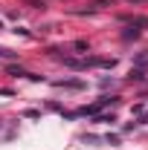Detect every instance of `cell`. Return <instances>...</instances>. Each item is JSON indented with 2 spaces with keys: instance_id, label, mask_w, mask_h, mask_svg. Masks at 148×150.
Wrapping results in <instances>:
<instances>
[{
  "instance_id": "3957f363",
  "label": "cell",
  "mask_w": 148,
  "mask_h": 150,
  "mask_svg": "<svg viewBox=\"0 0 148 150\" xmlns=\"http://www.w3.org/2000/svg\"><path fill=\"white\" fill-rule=\"evenodd\" d=\"M131 23H134V26H145V29H148V18H134Z\"/></svg>"
},
{
  "instance_id": "6da1fadb",
  "label": "cell",
  "mask_w": 148,
  "mask_h": 150,
  "mask_svg": "<svg viewBox=\"0 0 148 150\" xmlns=\"http://www.w3.org/2000/svg\"><path fill=\"white\" fill-rule=\"evenodd\" d=\"M58 87H70V90H81V81H58Z\"/></svg>"
},
{
  "instance_id": "7a4b0ae2",
  "label": "cell",
  "mask_w": 148,
  "mask_h": 150,
  "mask_svg": "<svg viewBox=\"0 0 148 150\" xmlns=\"http://www.w3.org/2000/svg\"><path fill=\"white\" fill-rule=\"evenodd\" d=\"M145 75H142V69H131V81H142Z\"/></svg>"
},
{
  "instance_id": "277c9868",
  "label": "cell",
  "mask_w": 148,
  "mask_h": 150,
  "mask_svg": "<svg viewBox=\"0 0 148 150\" xmlns=\"http://www.w3.org/2000/svg\"><path fill=\"white\" fill-rule=\"evenodd\" d=\"M29 6H38V9H44V0H26Z\"/></svg>"
},
{
  "instance_id": "8992f818",
  "label": "cell",
  "mask_w": 148,
  "mask_h": 150,
  "mask_svg": "<svg viewBox=\"0 0 148 150\" xmlns=\"http://www.w3.org/2000/svg\"><path fill=\"white\" fill-rule=\"evenodd\" d=\"M12 55V52H9V49H0V58H9Z\"/></svg>"
},
{
  "instance_id": "52a82bcc",
  "label": "cell",
  "mask_w": 148,
  "mask_h": 150,
  "mask_svg": "<svg viewBox=\"0 0 148 150\" xmlns=\"http://www.w3.org/2000/svg\"><path fill=\"white\" fill-rule=\"evenodd\" d=\"M142 124H148V112H145V115H142Z\"/></svg>"
},
{
  "instance_id": "5b68a950",
  "label": "cell",
  "mask_w": 148,
  "mask_h": 150,
  "mask_svg": "<svg viewBox=\"0 0 148 150\" xmlns=\"http://www.w3.org/2000/svg\"><path fill=\"white\" fill-rule=\"evenodd\" d=\"M137 64H139V67H145V64H148V55H139V58H137Z\"/></svg>"
}]
</instances>
